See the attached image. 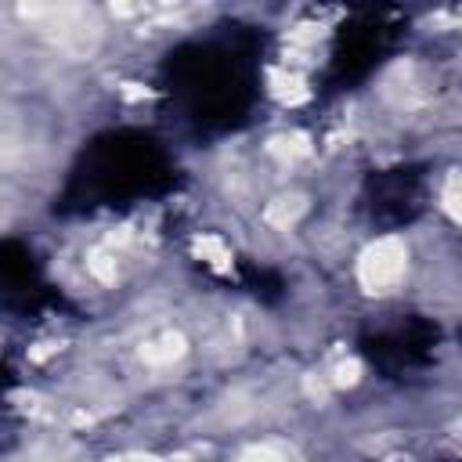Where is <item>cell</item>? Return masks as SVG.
I'll use <instances>...</instances> for the list:
<instances>
[{
	"label": "cell",
	"mask_w": 462,
	"mask_h": 462,
	"mask_svg": "<svg viewBox=\"0 0 462 462\" xmlns=\"http://www.w3.org/2000/svg\"><path fill=\"white\" fill-rule=\"evenodd\" d=\"M303 209H307V199H303V195H282V199H274V202L263 209V217H267V224H274V227H292Z\"/></svg>",
	"instance_id": "cell-3"
},
{
	"label": "cell",
	"mask_w": 462,
	"mask_h": 462,
	"mask_svg": "<svg viewBox=\"0 0 462 462\" xmlns=\"http://www.w3.org/2000/svg\"><path fill=\"white\" fill-rule=\"evenodd\" d=\"M408 274V245L393 235L375 238L372 245H365V253L357 256V282L365 292H393Z\"/></svg>",
	"instance_id": "cell-1"
},
{
	"label": "cell",
	"mask_w": 462,
	"mask_h": 462,
	"mask_svg": "<svg viewBox=\"0 0 462 462\" xmlns=\"http://www.w3.org/2000/svg\"><path fill=\"white\" fill-rule=\"evenodd\" d=\"M87 271L97 278V282H116V274H119V263H116V253L112 249H90V256H87Z\"/></svg>",
	"instance_id": "cell-4"
},
{
	"label": "cell",
	"mask_w": 462,
	"mask_h": 462,
	"mask_svg": "<svg viewBox=\"0 0 462 462\" xmlns=\"http://www.w3.org/2000/svg\"><path fill=\"white\" fill-rule=\"evenodd\" d=\"M235 462H289V458H285L282 451H274V448L263 444V448H249V451H242Z\"/></svg>",
	"instance_id": "cell-6"
},
{
	"label": "cell",
	"mask_w": 462,
	"mask_h": 462,
	"mask_svg": "<svg viewBox=\"0 0 462 462\" xmlns=\"http://www.w3.org/2000/svg\"><path fill=\"white\" fill-rule=\"evenodd\" d=\"M357 375H361V365L350 357V361L336 365V375H332V383H336V386H354V383H357Z\"/></svg>",
	"instance_id": "cell-7"
},
{
	"label": "cell",
	"mask_w": 462,
	"mask_h": 462,
	"mask_svg": "<svg viewBox=\"0 0 462 462\" xmlns=\"http://www.w3.org/2000/svg\"><path fill=\"white\" fill-rule=\"evenodd\" d=\"M184 354V339L177 336V332H162V336H155V339H148L144 346H141V357H144V365H170V361H177Z\"/></svg>",
	"instance_id": "cell-2"
},
{
	"label": "cell",
	"mask_w": 462,
	"mask_h": 462,
	"mask_svg": "<svg viewBox=\"0 0 462 462\" xmlns=\"http://www.w3.org/2000/svg\"><path fill=\"white\" fill-rule=\"evenodd\" d=\"M195 249H199V256L209 260L213 267H227V260H231V249H227L217 235H202V238L195 242Z\"/></svg>",
	"instance_id": "cell-5"
},
{
	"label": "cell",
	"mask_w": 462,
	"mask_h": 462,
	"mask_svg": "<svg viewBox=\"0 0 462 462\" xmlns=\"http://www.w3.org/2000/svg\"><path fill=\"white\" fill-rule=\"evenodd\" d=\"M105 462H148V458H141V455H119V458H105Z\"/></svg>",
	"instance_id": "cell-8"
}]
</instances>
